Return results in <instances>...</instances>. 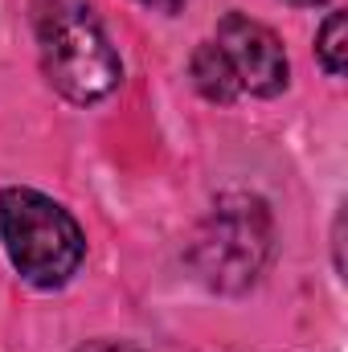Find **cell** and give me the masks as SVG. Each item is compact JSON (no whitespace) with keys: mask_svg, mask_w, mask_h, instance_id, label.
<instances>
[{"mask_svg":"<svg viewBox=\"0 0 348 352\" xmlns=\"http://www.w3.org/2000/svg\"><path fill=\"white\" fill-rule=\"evenodd\" d=\"M144 4H152V8H160V12H176V8H184V0H144Z\"/></svg>","mask_w":348,"mask_h":352,"instance_id":"8","label":"cell"},{"mask_svg":"<svg viewBox=\"0 0 348 352\" xmlns=\"http://www.w3.org/2000/svg\"><path fill=\"white\" fill-rule=\"evenodd\" d=\"M41 70L70 102H98L123 82V62L87 0H54L37 16Z\"/></svg>","mask_w":348,"mask_h":352,"instance_id":"2","label":"cell"},{"mask_svg":"<svg viewBox=\"0 0 348 352\" xmlns=\"http://www.w3.org/2000/svg\"><path fill=\"white\" fill-rule=\"evenodd\" d=\"M270 242L274 226L266 205L250 192H226L197 226L188 258L213 291H246L270 258Z\"/></svg>","mask_w":348,"mask_h":352,"instance_id":"3","label":"cell"},{"mask_svg":"<svg viewBox=\"0 0 348 352\" xmlns=\"http://www.w3.org/2000/svg\"><path fill=\"white\" fill-rule=\"evenodd\" d=\"M291 4H303L307 8V4H324V0H291Z\"/></svg>","mask_w":348,"mask_h":352,"instance_id":"9","label":"cell"},{"mask_svg":"<svg viewBox=\"0 0 348 352\" xmlns=\"http://www.w3.org/2000/svg\"><path fill=\"white\" fill-rule=\"evenodd\" d=\"M316 54H320V66L340 78L348 66V16L345 12H328V21L320 25V37H316Z\"/></svg>","mask_w":348,"mask_h":352,"instance_id":"6","label":"cell"},{"mask_svg":"<svg viewBox=\"0 0 348 352\" xmlns=\"http://www.w3.org/2000/svg\"><path fill=\"white\" fill-rule=\"evenodd\" d=\"M83 352H135L131 344H119V340H98V344H90Z\"/></svg>","mask_w":348,"mask_h":352,"instance_id":"7","label":"cell"},{"mask_svg":"<svg viewBox=\"0 0 348 352\" xmlns=\"http://www.w3.org/2000/svg\"><path fill=\"white\" fill-rule=\"evenodd\" d=\"M188 74H193V87L201 90L209 102H234V98L242 94L238 78H234V66H230V58L217 50V41L197 45V54H193V62H188Z\"/></svg>","mask_w":348,"mask_h":352,"instance_id":"5","label":"cell"},{"mask_svg":"<svg viewBox=\"0 0 348 352\" xmlns=\"http://www.w3.org/2000/svg\"><path fill=\"white\" fill-rule=\"evenodd\" d=\"M0 242L17 274L45 291L70 283L87 254L70 209L37 188H0Z\"/></svg>","mask_w":348,"mask_h":352,"instance_id":"1","label":"cell"},{"mask_svg":"<svg viewBox=\"0 0 348 352\" xmlns=\"http://www.w3.org/2000/svg\"><path fill=\"white\" fill-rule=\"evenodd\" d=\"M217 50L230 58L234 66V78L238 87L259 94V98H270L279 90H287V78H291V66H287V54H283V41L242 12H230L217 21Z\"/></svg>","mask_w":348,"mask_h":352,"instance_id":"4","label":"cell"}]
</instances>
